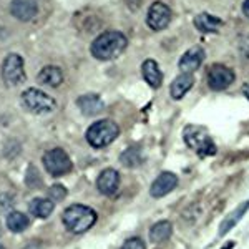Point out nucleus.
<instances>
[{"label": "nucleus", "instance_id": "1", "mask_svg": "<svg viewBox=\"0 0 249 249\" xmlns=\"http://www.w3.org/2000/svg\"><path fill=\"white\" fill-rule=\"evenodd\" d=\"M128 45L126 37L118 30H108L103 32L91 42V55L96 60H102V62H108V60H113L124 52V48Z\"/></svg>", "mask_w": 249, "mask_h": 249}, {"label": "nucleus", "instance_id": "2", "mask_svg": "<svg viewBox=\"0 0 249 249\" xmlns=\"http://www.w3.org/2000/svg\"><path fill=\"white\" fill-rule=\"evenodd\" d=\"M62 219L68 231L82 234L96 223V213L85 204H71L63 211Z\"/></svg>", "mask_w": 249, "mask_h": 249}, {"label": "nucleus", "instance_id": "3", "mask_svg": "<svg viewBox=\"0 0 249 249\" xmlns=\"http://www.w3.org/2000/svg\"><path fill=\"white\" fill-rule=\"evenodd\" d=\"M120 128L113 120H100L87 130V142L93 148H105L118 138Z\"/></svg>", "mask_w": 249, "mask_h": 249}, {"label": "nucleus", "instance_id": "4", "mask_svg": "<svg viewBox=\"0 0 249 249\" xmlns=\"http://www.w3.org/2000/svg\"><path fill=\"white\" fill-rule=\"evenodd\" d=\"M183 138H184V143H186L191 150H195L196 153H199L203 156H213L216 153V144L211 140L206 128L196 126V124H188L183 131Z\"/></svg>", "mask_w": 249, "mask_h": 249}, {"label": "nucleus", "instance_id": "5", "mask_svg": "<svg viewBox=\"0 0 249 249\" xmlns=\"http://www.w3.org/2000/svg\"><path fill=\"white\" fill-rule=\"evenodd\" d=\"M20 98H22L23 108L29 110L30 113L45 115V113H52L57 108L55 100L50 95H47L45 91L38 90V88H27Z\"/></svg>", "mask_w": 249, "mask_h": 249}, {"label": "nucleus", "instance_id": "6", "mask_svg": "<svg viewBox=\"0 0 249 249\" xmlns=\"http://www.w3.org/2000/svg\"><path fill=\"white\" fill-rule=\"evenodd\" d=\"M43 166L52 176H63L71 171V160L62 148H53L48 150L42 158Z\"/></svg>", "mask_w": 249, "mask_h": 249}, {"label": "nucleus", "instance_id": "7", "mask_svg": "<svg viewBox=\"0 0 249 249\" xmlns=\"http://www.w3.org/2000/svg\"><path fill=\"white\" fill-rule=\"evenodd\" d=\"M2 78L5 85L17 87L25 82V68L23 58L17 53H9L2 63Z\"/></svg>", "mask_w": 249, "mask_h": 249}, {"label": "nucleus", "instance_id": "8", "mask_svg": "<svg viewBox=\"0 0 249 249\" xmlns=\"http://www.w3.org/2000/svg\"><path fill=\"white\" fill-rule=\"evenodd\" d=\"M171 22V10L168 9L166 3L163 2H155L151 3L150 10H148V15H146V23L151 30L158 32V30H163L170 25Z\"/></svg>", "mask_w": 249, "mask_h": 249}, {"label": "nucleus", "instance_id": "9", "mask_svg": "<svg viewBox=\"0 0 249 249\" xmlns=\"http://www.w3.org/2000/svg\"><path fill=\"white\" fill-rule=\"evenodd\" d=\"M236 75L231 68L224 67V65H213L208 71V85L210 88L216 91H221V90H226L228 87L232 85L234 82Z\"/></svg>", "mask_w": 249, "mask_h": 249}, {"label": "nucleus", "instance_id": "10", "mask_svg": "<svg viewBox=\"0 0 249 249\" xmlns=\"http://www.w3.org/2000/svg\"><path fill=\"white\" fill-rule=\"evenodd\" d=\"M178 186V176L175 173L164 171L158 178L155 179L150 188V195L153 198H163V196L170 195V193Z\"/></svg>", "mask_w": 249, "mask_h": 249}, {"label": "nucleus", "instance_id": "11", "mask_svg": "<svg viewBox=\"0 0 249 249\" xmlns=\"http://www.w3.org/2000/svg\"><path fill=\"white\" fill-rule=\"evenodd\" d=\"M10 14L20 22H29L38 14V3L35 0H12Z\"/></svg>", "mask_w": 249, "mask_h": 249}, {"label": "nucleus", "instance_id": "12", "mask_svg": "<svg viewBox=\"0 0 249 249\" xmlns=\"http://www.w3.org/2000/svg\"><path fill=\"white\" fill-rule=\"evenodd\" d=\"M204 50L201 47H193L188 52H184L178 62V67L183 73H193L195 70H198L201 67L203 60H204Z\"/></svg>", "mask_w": 249, "mask_h": 249}, {"label": "nucleus", "instance_id": "13", "mask_svg": "<svg viewBox=\"0 0 249 249\" xmlns=\"http://www.w3.org/2000/svg\"><path fill=\"white\" fill-rule=\"evenodd\" d=\"M96 188L102 195L111 196L118 191L120 188V175L118 171L113 170V168H107L100 173L98 179H96Z\"/></svg>", "mask_w": 249, "mask_h": 249}, {"label": "nucleus", "instance_id": "14", "mask_svg": "<svg viewBox=\"0 0 249 249\" xmlns=\"http://www.w3.org/2000/svg\"><path fill=\"white\" fill-rule=\"evenodd\" d=\"M142 73H143L144 82H146L150 87H153V88L161 87L163 73H161V70H160V65L155 62V60H151V58L144 60L143 65H142Z\"/></svg>", "mask_w": 249, "mask_h": 249}, {"label": "nucleus", "instance_id": "15", "mask_svg": "<svg viewBox=\"0 0 249 249\" xmlns=\"http://www.w3.org/2000/svg\"><path fill=\"white\" fill-rule=\"evenodd\" d=\"M195 85V78L193 73H181L173 80L171 87H170V95L173 100H181L188 91L191 90V87Z\"/></svg>", "mask_w": 249, "mask_h": 249}, {"label": "nucleus", "instance_id": "16", "mask_svg": "<svg viewBox=\"0 0 249 249\" xmlns=\"http://www.w3.org/2000/svg\"><path fill=\"white\" fill-rule=\"evenodd\" d=\"M38 82L42 85L52 87V88H57L63 83V71L62 68L55 67V65H48L43 67L38 73Z\"/></svg>", "mask_w": 249, "mask_h": 249}, {"label": "nucleus", "instance_id": "17", "mask_svg": "<svg viewBox=\"0 0 249 249\" xmlns=\"http://www.w3.org/2000/svg\"><path fill=\"white\" fill-rule=\"evenodd\" d=\"M77 107L82 110L83 115L87 116H93L98 115L103 110V102L98 95H83L77 100Z\"/></svg>", "mask_w": 249, "mask_h": 249}, {"label": "nucleus", "instance_id": "18", "mask_svg": "<svg viewBox=\"0 0 249 249\" xmlns=\"http://www.w3.org/2000/svg\"><path fill=\"white\" fill-rule=\"evenodd\" d=\"M223 22L221 18L214 17V15L210 14H199L198 17L195 18V27L203 34H218Z\"/></svg>", "mask_w": 249, "mask_h": 249}, {"label": "nucleus", "instance_id": "19", "mask_svg": "<svg viewBox=\"0 0 249 249\" xmlns=\"http://www.w3.org/2000/svg\"><path fill=\"white\" fill-rule=\"evenodd\" d=\"M29 210L34 216H37L40 219H45L53 213L55 204L50 198H35L32 199L29 204Z\"/></svg>", "mask_w": 249, "mask_h": 249}, {"label": "nucleus", "instance_id": "20", "mask_svg": "<svg viewBox=\"0 0 249 249\" xmlns=\"http://www.w3.org/2000/svg\"><path fill=\"white\" fill-rule=\"evenodd\" d=\"M171 232H173V226L170 221H158L150 230V241L155 244L164 243V241L171 238Z\"/></svg>", "mask_w": 249, "mask_h": 249}, {"label": "nucleus", "instance_id": "21", "mask_svg": "<svg viewBox=\"0 0 249 249\" xmlns=\"http://www.w3.org/2000/svg\"><path fill=\"white\" fill-rule=\"evenodd\" d=\"M248 210H249V201L243 203L239 208H236V210L232 211L231 214L223 221V223H221V226H219V236H224L226 232H230L232 228H234L236 224H238V221L243 218L244 214H246Z\"/></svg>", "mask_w": 249, "mask_h": 249}, {"label": "nucleus", "instance_id": "22", "mask_svg": "<svg viewBox=\"0 0 249 249\" xmlns=\"http://www.w3.org/2000/svg\"><path fill=\"white\" fill-rule=\"evenodd\" d=\"M29 226H30V219H29V216L23 214V213L12 211L9 213V216H7V228H9L12 232H22Z\"/></svg>", "mask_w": 249, "mask_h": 249}, {"label": "nucleus", "instance_id": "23", "mask_svg": "<svg viewBox=\"0 0 249 249\" xmlns=\"http://www.w3.org/2000/svg\"><path fill=\"white\" fill-rule=\"evenodd\" d=\"M120 161L126 168H136L142 164V153H140V150H136V148H128V150H124L122 156H120Z\"/></svg>", "mask_w": 249, "mask_h": 249}, {"label": "nucleus", "instance_id": "24", "mask_svg": "<svg viewBox=\"0 0 249 249\" xmlns=\"http://www.w3.org/2000/svg\"><path fill=\"white\" fill-rule=\"evenodd\" d=\"M48 196H50L52 201H62L67 196V190L62 184H53V186L50 188V191H48Z\"/></svg>", "mask_w": 249, "mask_h": 249}, {"label": "nucleus", "instance_id": "25", "mask_svg": "<svg viewBox=\"0 0 249 249\" xmlns=\"http://www.w3.org/2000/svg\"><path fill=\"white\" fill-rule=\"evenodd\" d=\"M122 249H146V246L142 238H130L123 243Z\"/></svg>", "mask_w": 249, "mask_h": 249}, {"label": "nucleus", "instance_id": "26", "mask_svg": "<svg viewBox=\"0 0 249 249\" xmlns=\"http://www.w3.org/2000/svg\"><path fill=\"white\" fill-rule=\"evenodd\" d=\"M243 14L249 18V0H244V3H243Z\"/></svg>", "mask_w": 249, "mask_h": 249}, {"label": "nucleus", "instance_id": "27", "mask_svg": "<svg viewBox=\"0 0 249 249\" xmlns=\"http://www.w3.org/2000/svg\"><path fill=\"white\" fill-rule=\"evenodd\" d=\"M243 93H244V96L249 100V83H246V85L243 87Z\"/></svg>", "mask_w": 249, "mask_h": 249}, {"label": "nucleus", "instance_id": "28", "mask_svg": "<svg viewBox=\"0 0 249 249\" xmlns=\"http://www.w3.org/2000/svg\"><path fill=\"white\" fill-rule=\"evenodd\" d=\"M232 244H234V243H228V248H226V249H231V248H232Z\"/></svg>", "mask_w": 249, "mask_h": 249}, {"label": "nucleus", "instance_id": "29", "mask_svg": "<svg viewBox=\"0 0 249 249\" xmlns=\"http://www.w3.org/2000/svg\"><path fill=\"white\" fill-rule=\"evenodd\" d=\"M0 249H3V246H2V244H0Z\"/></svg>", "mask_w": 249, "mask_h": 249}]
</instances>
